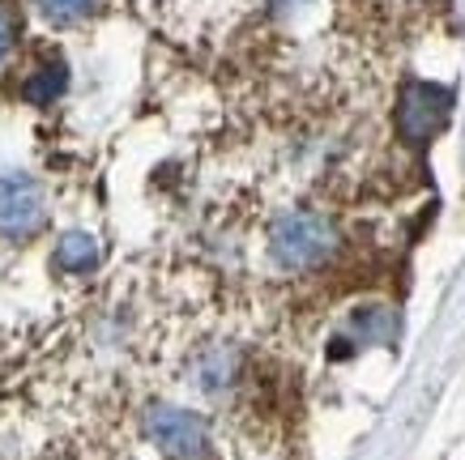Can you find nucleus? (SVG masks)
<instances>
[{"label": "nucleus", "mask_w": 465, "mask_h": 460, "mask_svg": "<svg viewBox=\"0 0 465 460\" xmlns=\"http://www.w3.org/2000/svg\"><path fill=\"white\" fill-rule=\"evenodd\" d=\"M35 5H39V14L47 17V22H56V26H73V22H85L103 0H35Z\"/></svg>", "instance_id": "obj_8"}, {"label": "nucleus", "mask_w": 465, "mask_h": 460, "mask_svg": "<svg viewBox=\"0 0 465 460\" xmlns=\"http://www.w3.org/2000/svg\"><path fill=\"white\" fill-rule=\"evenodd\" d=\"M14 43H17V22H14V9L0 0V64H5V56L14 52Z\"/></svg>", "instance_id": "obj_9"}, {"label": "nucleus", "mask_w": 465, "mask_h": 460, "mask_svg": "<svg viewBox=\"0 0 465 460\" xmlns=\"http://www.w3.org/2000/svg\"><path fill=\"white\" fill-rule=\"evenodd\" d=\"M64 85H69V69H64V60L47 56V60H39V64L26 73V82H22V98L35 103V107H47V103H56V98L64 94Z\"/></svg>", "instance_id": "obj_6"}, {"label": "nucleus", "mask_w": 465, "mask_h": 460, "mask_svg": "<svg viewBox=\"0 0 465 460\" xmlns=\"http://www.w3.org/2000/svg\"><path fill=\"white\" fill-rule=\"evenodd\" d=\"M452 115V90L436 82H410L397 94V137L406 145H427Z\"/></svg>", "instance_id": "obj_5"}, {"label": "nucleus", "mask_w": 465, "mask_h": 460, "mask_svg": "<svg viewBox=\"0 0 465 460\" xmlns=\"http://www.w3.org/2000/svg\"><path fill=\"white\" fill-rule=\"evenodd\" d=\"M47 226V192L26 171H0V239L26 243Z\"/></svg>", "instance_id": "obj_4"}, {"label": "nucleus", "mask_w": 465, "mask_h": 460, "mask_svg": "<svg viewBox=\"0 0 465 460\" xmlns=\"http://www.w3.org/2000/svg\"><path fill=\"white\" fill-rule=\"evenodd\" d=\"M56 265L64 269V273H90V269L99 265V243H94V235H85V230H69V235H60Z\"/></svg>", "instance_id": "obj_7"}, {"label": "nucleus", "mask_w": 465, "mask_h": 460, "mask_svg": "<svg viewBox=\"0 0 465 460\" xmlns=\"http://www.w3.org/2000/svg\"><path fill=\"white\" fill-rule=\"evenodd\" d=\"M145 439L163 452L167 460H218L210 422L197 409H183L171 401H150L142 414Z\"/></svg>", "instance_id": "obj_2"}, {"label": "nucleus", "mask_w": 465, "mask_h": 460, "mask_svg": "<svg viewBox=\"0 0 465 460\" xmlns=\"http://www.w3.org/2000/svg\"><path fill=\"white\" fill-rule=\"evenodd\" d=\"M188 384L201 396H210V401H226V396H235L248 384V354L235 341H226V337L201 341L188 354Z\"/></svg>", "instance_id": "obj_3"}, {"label": "nucleus", "mask_w": 465, "mask_h": 460, "mask_svg": "<svg viewBox=\"0 0 465 460\" xmlns=\"http://www.w3.org/2000/svg\"><path fill=\"white\" fill-rule=\"evenodd\" d=\"M341 226L321 210H286L265 230V260L286 278L321 273L341 256Z\"/></svg>", "instance_id": "obj_1"}]
</instances>
